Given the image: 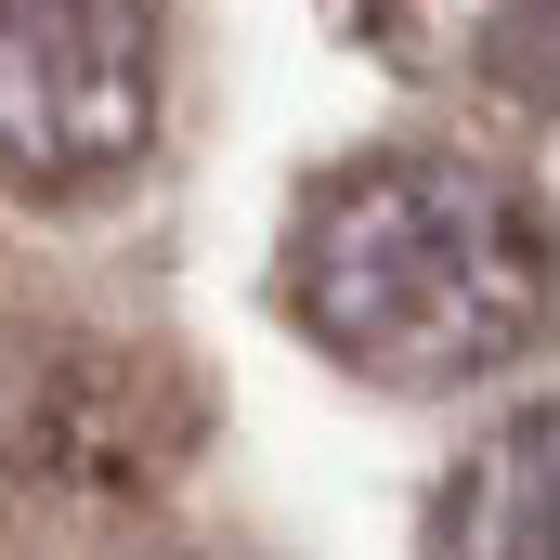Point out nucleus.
Returning <instances> with one entry per match:
<instances>
[{
	"label": "nucleus",
	"mask_w": 560,
	"mask_h": 560,
	"mask_svg": "<svg viewBox=\"0 0 560 560\" xmlns=\"http://www.w3.org/2000/svg\"><path fill=\"white\" fill-rule=\"evenodd\" d=\"M275 300L313 352L392 392H469L535 352L548 326V235L469 156H352L300 196Z\"/></svg>",
	"instance_id": "nucleus-1"
},
{
	"label": "nucleus",
	"mask_w": 560,
	"mask_h": 560,
	"mask_svg": "<svg viewBox=\"0 0 560 560\" xmlns=\"http://www.w3.org/2000/svg\"><path fill=\"white\" fill-rule=\"evenodd\" d=\"M156 143V0H0V183L105 196Z\"/></svg>",
	"instance_id": "nucleus-2"
},
{
	"label": "nucleus",
	"mask_w": 560,
	"mask_h": 560,
	"mask_svg": "<svg viewBox=\"0 0 560 560\" xmlns=\"http://www.w3.org/2000/svg\"><path fill=\"white\" fill-rule=\"evenodd\" d=\"M430 560H560V418L522 405L482 456H456L443 509H430Z\"/></svg>",
	"instance_id": "nucleus-3"
}]
</instances>
